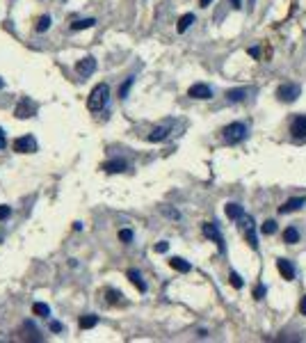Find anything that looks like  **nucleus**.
<instances>
[{
    "label": "nucleus",
    "mask_w": 306,
    "mask_h": 343,
    "mask_svg": "<svg viewBox=\"0 0 306 343\" xmlns=\"http://www.w3.org/2000/svg\"><path fill=\"white\" fill-rule=\"evenodd\" d=\"M108 96H110V87H108L105 82H101V85H96V87L91 90L90 98H87V108H90L91 112L103 110L105 103H108Z\"/></svg>",
    "instance_id": "1"
},
{
    "label": "nucleus",
    "mask_w": 306,
    "mask_h": 343,
    "mask_svg": "<svg viewBox=\"0 0 306 343\" xmlns=\"http://www.w3.org/2000/svg\"><path fill=\"white\" fill-rule=\"evenodd\" d=\"M222 137H224L226 144H238V142H242L247 137V126L242 121H233V124H229L222 131Z\"/></svg>",
    "instance_id": "2"
},
{
    "label": "nucleus",
    "mask_w": 306,
    "mask_h": 343,
    "mask_svg": "<svg viewBox=\"0 0 306 343\" xmlns=\"http://www.w3.org/2000/svg\"><path fill=\"white\" fill-rule=\"evenodd\" d=\"M299 94H302V87H299L297 82H284V85H279V90H276V98L284 101V103L297 101Z\"/></svg>",
    "instance_id": "3"
},
{
    "label": "nucleus",
    "mask_w": 306,
    "mask_h": 343,
    "mask_svg": "<svg viewBox=\"0 0 306 343\" xmlns=\"http://www.w3.org/2000/svg\"><path fill=\"white\" fill-rule=\"evenodd\" d=\"M240 227L245 229V238L247 243L252 245V249H258V238H256V227H254V217L252 215H242L238 220Z\"/></svg>",
    "instance_id": "4"
},
{
    "label": "nucleus",
    "mask_w": 306,
    "mask_h": 343,
    "mask_svg": "<svg viewBox=\"0 0 306 343\" xmlns=\"http://www.w3.org/2000/svg\"><path fill=\"white\" fill-rule=\"evenodd\" d=\"M14 151L16 153H35L37 151V140L32 135H23L14 140Z\"/></svg>",
    "instance_id": "5"
},
{
    "label": "nucleus",
    "mask_w": 306,
    "mask_h": 343,
    "mask_svg": "<svg viewBox=\"0 0 306 343\" xmlns=\"http://www.w3.org/2000/svg\"><path fill=\"white\" fill-rule=\"evenodd\" d=\"M203 236H206V238H210L213 243H217L219 252H224V249H226L224 238H222V233H219V227H217L215 222H206V224H203Z\"/></svg>",
    "instance_id": "6"
},
{
    "label": "nucleus",
    "mask_w": 306,
    "mask_h": 343,
    "mask_svg": "<svg viewBox=\"0 0 306 343\" xmlns=\"http://www.w3.org/2000/svg\"><path fill=\"white\" fill-rule=\"evenodd\" d=\"M75 71H78V76H80V78H90V76L96 71V60H94L91 55L82 57V60L75 64Z\"/></svg>",
    "instance_id": "7"
},
{
    "label": "nucleus",
    "mask_w": 306,
    "mask_h": 343,
    "mask_svg": "<svg viewBox=\"0 0 306 343\" xmlns=\"http://www.w3.org/2000/svg\"><path fill=\"white\" fill-rule=\"evenodd\" d=\"M14 114L18 117V119H28V117H35V114H37V105L32 103V101H25V98H23L21 103L16 105Z\"/></svg>",
    "instance_id": "8"
},
{
    "label": "nucleus",
    "mask_w": 306,
    "mask_h": 343,
    "mask_svg": "<svg viewBox=\"0 0 306 343\" xmlns=\"http://www.w3.org/2000/svg\"><path fill=\"white\" fill-rule=\"evenodd\" d=\"M290 133H292V137H297V140H304V137H306V117H304V114H299V117L292 119Z\"/></svg>",
    "instance_id": "9"
},
{
    "label": "nucleus",
    "mask_w": 306,
    "mask_h": 343,
    "mask_svg": "<svg viewBox=\"0 0 306 343\" xmlns=\"http://www.w3.org/2000/svg\"><path fill=\"white\" fill-rule=\"evenodd\" d=\"M187 96H192V98H210L213 96V90H210L208 85H203V82H197V85H192L190 90H187Z\"/></svg>",
    "instance_id": "10"
},
{
    "label": "nucleus",
    "mask_w": 306,
    "mask_h": 343,
    "mask_svg": "<svg viewBox=\"0 0 306 343\" xmlns=\"http://www.w3.org/2000/svg\"><path fill=\"white\" fill-rule=\"evenodd\" d=\"M304 204H306V197H292V199H288L284 206H279V213H281V215H286V213H295V210H299Z\"/></svg>",
    "instance_id": "11"
},
{
    "label": "nucleus",
    "mask_w": 306,
    "mask_h": 343,
    "mask_svg": "<svg viewBox=\"0 0 306 343\" xmlns=\"http://www.w3.org/2000/svg\"><path fill=\"white\" fill-rule=\"evenodd\" d=\"M276 268H279V272H281V277H284L286 282L295 279V268H292V263L288 259H276Z\"/></svg>",
    "instance_id": "12"
},
{
    "label": "nucleus",
    "mask_w": 306,
    "mask_h": 343,
    "mask_svg": "<svg viewBox=\"0 0 306 343\" xmlns=\"http://www.w3.org/2000/svg\"><path fill=\"white\" fill-rule=\"evenodd\" d=\"M101 170L108 172V174H121V172L126 170V163L124 160H108V163L101 165Z\"/></svg>",
    "instance_id": "13"
},
{
    "label": "nucleus",
    "mask_w": 306,
    "mask_h": 343,
    "mask_svg": "<svg viewBox=\"0 0 306 343\" xmlns=\"http://www.w3.org/2000/svg\"><path fill=\"white\" fill-rule=\"evenodd\" d=\"M169 133H172V126H156L149 133V142H162Z\"/></svg>",
    "instance_id": "14"
},
{
    "label": "nucleus",
    "mask_w": 306,
    "mask_h": 343,
    "mask_svg": "<svg viewBox=\"0 0 306 343\" xmlns=\"http://www.w3.org/2000/svg\"><path fill=\"white\" fill-rule=\"evenodd\" d=\"M169 266H172L176 272H190V270H192V266H190L185 259H180V256H172V259H169Z\"/></svg>",
    "instance_id": "15"
},
{
    "label": "nucleus",
    "mask_w": 306,
    "mask_h": 343,
    "mask_svg": "<svg viewBox=\"0 0 306 343\" xmlns=\"http://www.w3.org/2000/svg\"><path fill=\"white\" fill-rule=\"evenodd\" d=\"M126 277H128V279H130V282L135 284V286H137V291H140V293H146V284H144L142 275H140L137 270H128V272H126Z\"/></svg>",
    "instance_id": "16"
},
{
    "label": "nucleus",
    "mask_w": 306,
    "mask_h": 343,
    "mask_svg": "<svg viewBox=\"0 0 306 343\" xmlns=\"http://www.w3.org/2000/svg\"><path fill=\"white\" fill-rule=\"evenodd\" d=\"M224 213H226V217H231V220H240V217L245 215V209H242L240 204H226Z\"/></svg>",
    "instance_id": "17"
},
{
    "label": "nucleus",
    "mask_w": 306,
    "mask_h": 343,
    "mask_svg": "<svg viewBox=\"0 0 306 343\" xmlns=\"http://www.w3.org/2000/svg\"><path fill=\"white\" fill-rule=\"evenodd\" d=\"M78 325H80V329H91L98 325V316H91V313H87V316H82L80 321H78Z\"/></svg>",
    "instance_id": "18"
},
{
    "label": "nucleus",
    "mask_w": 306,
    "mask_h": 343,
    "mask_svg": "<svg viewBox=\"0 0 306 343\" xmlns=\"http://www.w3.org/2000/svg\"><path fill=\"white\" fill-rule=\"evenodd\" d=\"M284 243L286 245H295V243H299V231L295 229V227H288L284 231Z\"/></svg>",
    "instance_id": "19"
},
{
    "label": "nucleus",
    "mask_w": 306,
    "mask_h": 343,
    "mask_svg": "<svg viewBox=\"0 0 306 343\" xmlns=\"http://www.w3.org/2000/svg\"><path fill=\"white\" fill-rule=\"evenodd\" d=\"M192 23H194V14H183V16L179 19V25H176V30L183 35V32H185L187 28L192 25Z\"/></svg>",
    "instance_id": "20"
},
{
    "label": "nucleus",
    "mask_w": 306,
    "mask_h": 343,
    "mask_svg": "<svg viewBox=\"0 0 306 343\" xmlns=\"http://www.w3.org/2000/svg\"><path fill=\"white\" fill-rule=\"evenodd\" d=\"M94 23H96V19H82V21L71 23V30H73V32H78V30H87V28H94Z\"/></svg>",
    "instance_id": "21"
},
{
    "label": "nucleus",
    "mask_w": 306,
    "mask_h": 343,
    "mask_svg": "<svg viewBox=\"0 0 306 343\" xmlns=\"http://www.w3.org/2000/svg\"><path fill=\"white\" fill-rule=\"evenodd\" d=\"M245 96H247V90H245V87H240V90H229V92H226V98H229L231 103H238V101H242Z\"/></svg>",
    "instance_id": "22"
},
{
    "label": "nucleus",
    "mask_w": 306,
    "mask_h": 343,
    "mask_svg": "<svg viewBox=\"0 0 306 343\" xmlns=\"http://www.w3.org/2000/svg\"><path fill=\"white\" fill-rule=\"evenodd\" d=\"M32 313H35V316H51V306L48 305H44V302H35V305H32Z\"/></svg>",
    "instance_id": "23"
},
{
    "label": "nucleus",
    "mask_w": 306,
    "mask_h": 343,
    "mask_svg": "<svg viewBox=\"0 0 306 343\" xmlns=\"http://www.w3.org/2000/svg\"><path fill=\"white\" fill-rule=\"evenodd\" d=\"M261 231L265 233V236H274V233H276V222H274V220H265V222L261 224Z\"/></svg>",
    "instance_id": "24"
},
{
    "label": "nucleus",
    "mask_w": 306,
    "mask_h": 343,
    "mask_svg": "<svg viewBox=\"0 0 306 343\" xmlns=\"http://www.w3.org/2000/svg\"><path fill=\"white\" fill-rule=\"evenodd\" d=\"M105 295H108V302H110V305H124V295H121L119 291H112V288H110Z\"/></svg>",
    "instance_id": "25"
},
{
    "label": "nucleus",
    "mask_w": 306,
    "mask_h": 343,
    "mask_svg": "<svg viewBox=\"0 0 306 343\" xmlns=\"http://www.w3.org/2000/svg\"><path fill=\"white\" fill-rule=\"evenodd\" d=\"M133 82H135V78L130 76V78H126V82H124V85L119 87V96H121V98L128 96V92H130V87H133Z\"/></svg>",
    "instance_id": "26"
},
{
    "label": "nucleus",
    "mask_w": 306,
    "mask_h": 343,
    "mask_svg": "<svg viewBox=\"0 0 306 343\" xmlns=\"http://www.w3.org/2000/svg\"><path fill=\"white\" fill-rule=\"evenodd\" d=\"M48 28H51V16H41L37 23V32H46Z\"/></svg>",
    "instance_id": "27"
},
{
    "label": "nucleus",
    "mask_w": 306,
    "mask_h": 343,
    "mask_svg": "<svg viewBox=\"0 0 306 343\" xmlns=\"http://www.w3.org/2000/svg\"><path fill=\"white\" fill-rule=\"evenodd\" d=\"M229 282L233 284V288H242V286H245V282H242V277H240L238 272H231V275H229Z\"/></svg>",
    "instance_id": "28"
},
{
    "label": "nucleus",
    "mask_w": 306,
    "mask_h": 343,
    "mask_svg": "<svg viewBox=\"0 0 306 343\" xmlns=\"http://www.w3.org/2000/svg\"><path fill=\"white\" fill-rule=\"evenodd\" d=\"M119 240H121V243H130V240H133V231H130V229H121Z\"/></svg>",
    "instance_id": "29"
},
{
    "label": "nucleus",
    "mask_w": 306,
    "mask_h": 343,
    "mask_svg": "<svg viewBox=\"0 0 306 343\" xmlns=\"http://www.w3.org/2000/svg\"><path fill=\"white\" fill-rule=\"evenodd\" d=\"M265 293H268L265 284H258V286L254 288V298H256V300H263V295H265Z\"/></svg>",
    "instance_id": "30"
},
{
    "label": "nucleus",
    "mask_w": 306,
    "mask_h": 343,
    "mask_svg": "<svg viewBox=\"0 0 306 343\" xmlns=\"http://www.w3.org/2000/svg\"><path fill=\"white\" fill-rule=\"evenodd\" d=\"M12 215V209L9 206H0V220H7Z\"/></svg>",
    "instance_id": "31"
},
{
    "label": "nucleus",
    "mask_w": 306,
    "mask_h": 343,
    "mask_svg": "<svg viewBox=\"0 0 306 343\" xmlns=\"http://www.w3.org/2000/svg\"><path fill=\"white\" fill-rule=\"evenodd\" d=\"M162 213H164V215H169V217H174V220H179V217H180V213H179V210H174V209H162Z\"/></svg>",
    "instance_id": "32"
},
{
    "label": "nucleus",
    "mask_w": 306,
    "mask_h": 343,
    "mask_svg": "<svg viewBox=\"0 0 306 343\" xmlns=\"http://www.w3.org/2000/svg\"><path fill=\"white\" fill-rule=\"evenodd\" d=\"M167 249H169V243H164V240H162V243H158V245H156V252H158V254H164V252H167Z\"/></svg>",
    "instance_id": "33"
},
{
    "label": "nucleus",
    "mask_w": 306,
    "mask_h": 343,
    "mask_svg": "<svg viewBox=\"0 0 306 343\" xmlns=\"http://www.w3.org/2000/svg\"><path fill=\"white\" fill-rule=\"evenodd\" d=\"M7 147V137H5V131L0 128V149H5Z\"/></svg>",
    "instance_id": "34"
},
{
    "label": "nucleus",
    "mask_w": 306,
    "mask_h": 343,
    "mask_svg": "<svg viewBox=\"0 0 306 343\" xmlns=\"http://www.w3.org/2000/svg\"><path fill=\"white\" fill-rule=\"evenodd\" d=\"M62 329H64V327H62V323H57V321L51 323V332H62Z\"/></svg>",
    "instance_id": "35"
},
{
    "label": "nucleus",
    "mask_w": 306,
    "mask_h": 343,
    "mask_svg": "<svg viewBox=\"0 0 306 343\" xmlns=\"http://www.w3.org/2000/svg\"><path fill=\"white\" fill-rule=\"evenodd\" d=\"M299 313H302V316H306V295L302 298V302H299Z\"/></svg>",
    "instance_id": "36"
},
{
    "label": "nucleus",
    "mask_w": 306,
    "mask_h": 343,
    "mask_svg": "<svg viewBox=\"0 0 306 343\" xmlns=\"http://www.w3.org/2000/svg\"><path fill=\"white\" fill-rule=\"evenodd\" d=\"M249 55H252V57H258V55H261L258 46H252V48H249Z\"/></svg>",
    "instance_id": "37"
},
{
    "label": "nucleus",
    "mask_w": 306,
    "mask_h": 343,
    "mask_svg": "<svg viewBox=\"0 0 306 343\" xmlns=\"http://www.w3.org/2000/svg\"><path fill=\"white\" fill-rule=\"evenodd\" d=\"M229 2H231V5H233V7H235V9H240V7H242V0H229Z\"/></svg>",
    "instance_id": "38"
},
{
    "label": "nucleus",
    "mask_w": 306,
    "mask_h": 343,
    "mask_svg": "<svg viewBox=\"0 0 306 343\" xmlns=\"http://www.w3.org/2000/svg\"><path fill=\"white\" fill-rule=\"evenodd\" d=\"M210 2H213V0H199V5H201V7H208Z\"/></svg>",
    "instance_id": "39"
},
{
    "label": "nucleus",
    "mask_w": 306,
    "mask_h": 343,
    "mask_svg": "<svg viewBox=\"0 0 306 343\" xmlns=\"http://www.w3.org/2000/svg\"><path fill=\"white\" fill-rule=\"evenodd\" d=\"M252 7H254V0H249V9H252Z\"/></svg>",
    "instance_id": "40"
},
{
    "label": "nucleus",
    "mask_w": 306,
    "mask_h": 343,
    "mask_svg": "<svg viewBox=\"0 0 306 343\" xmlns=\"http://www.w3.org/2000/svg\"><path fill=\"white\" fill-rule=\"evenodd\" d=\"M0 90H2V78H0Z\"/></svg>",
    "instance_id": "41"
},
{
    "label": "nucleus",
    "mask_w": 306,
    "mask_h": 343,
    "mask_svg": "<svg viewBox=\"0 0 306 343\" xmlns=\"http://www.w3.org/2000/svg\"><path fill=\"white\" fill-rule=\"evenodd\" d=\"M0 240H2V236H0Z\"/></svg>",
    "instance_id": "42"
}]
</instances>
